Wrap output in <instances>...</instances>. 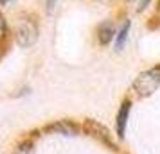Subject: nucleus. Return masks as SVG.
<instances>
[{
  "mask_svg": "<svg viewBox=\"0 0 160 154\" xmlns=\"http://www.w3.org/2000/svg\"><path fill=\"white\" fill-rule=\"evenodd\" d=\"M131 29H133V20L130 16H124L122 20L117 23L115 40H113V45H112L115 52H122L126 49V45H128L130 36H131Z\"/></svg>",
  "mask_w": 160,
  "mask_h": 154,
  "instance_id": "obj_7",
  "label": "nucleus"
},
{
  "mask_svg": "<svg viewBox=\"0 0 160 154\" xmlns=\"http://www.w3.org/2000/svg\"><path fill=\"white\" fill-rule=\"evenodd\" d=\"M160 90V63L148 66L131 81L130 93L133 99H149Z\"/></svg>",
  "mask_w": 160,
  "mask_h": 154,
  "instance_id": "obj_1",
  "label": "nucleus"
},
{
  "mask_svg": "<svg viewBox=\"0 0 160 154\" xmlns=\"http://www.w3.org/2000/svg\"><path fill=\"white\" fill-rule=\"evenodd\" d=\"M81 127H83V133L87 136H90V138H94L97 143L104 145L112 152H119V143H117L119 140H115L112 131L104 124H101L99 120H95V118H85Z\"/></svg>",
  "mask_w": 160,
  "mask_h": 154,
  "instance_id": "obj_3",
  "label": "nucleus"
},
{
  "mask_svg": "<svg viewBox=\"0 0 160 154\" xmlns=\"http://www.w3.org/2000/svg\"><path fill=\"white\" fill-rule=\"evenodd\" d=\"M59 0H45V11H47V15H52L56 7H58Z\"/></svg>",
  "mask_w": 160,
  "mask_h": 154,
  "instance_id": "obj_11",
  "label": "nucleus"
},
{
  "mask_svg": "<svg viewBox=\"0 0 160 154\" xmlns=\"http://www.w3.org/2000/svg\"><path fill=\"white\" fill-rule=\"evenodd\" d=\"M153 13H157V15H160V0H157V2H155V7H153Z\"/></svg>",
  "mask_w": 160,
  "mask_h": 154,
  "instance_id": "obj_12",
  "label": "nucleus"
},
{
  "mask_svg": "<svg viewBox=\"0 0 160 154\" xmlns=\"http://www.w3.org/2000/svg\"><path fill=\"white\" fill-rule=\"evenodd\" d=\"M121 2H122L124 6H135L138 0H121Z\"/></svg>",
  "mask_w": 160,
  "mask_h": 154,
  "instance_id": "obj_13",
  "label": "nucleus"
},
{
  "mask_svg": "<svg viewBox=\"0 0 160 154\" xmlns=\"http://www.w3.org/2000/svg\"><path fill=\"white\" fill-rule=\"evenodd\" d=\"M131 108H133V97L126 95L122 100H121V104H119V108H117V111H115V138L119 140V142H124V140H126Z\"/></svg>",
  "mask_w": 160,
  "mask_h": 154,
  "instance_id": "obj_4",
  "label": "nucleus"
},
{
  "mask_svg": "<svg viewBox=\"0 0 160 154\" xmlns=\"http://www.w3.org/2000/svg\"><path fill=\"white\" fill-rule=\"evenodd\" d=\"M11 0H0V6H8Z\"/></svg>",
  "mask_w": 160,
  "mask_h": 154,
  "instance_id": "obj_14",
  "label": "nucleus"
},
{
  "mask_svg": "<svg viewBox=\"0 0 160 154\" xmlns=\"http://www.w3.org/2000/svg\"><path fill=\"white\" fill-rule=\"evenodd\" d=\"M40 38V23L32 15H25L18 18L15 25V41L22 49H31L34 47Z\"/></svg>",
  "mask_w": 160,
  "mask_h": 154,
  "instance_id": "obj_2",
  "label": "nucleus"
},
{
  "mask_svg": "<svg viewBox=\"0 0 160 154\" xmlns=\"http://www.w3.org/2000/svg\"><path fill=\"white\" fill-rule=\"evenodd\" d=\"M6 38H8V22H6L4 15L0 13V47L6 41Z\"/></svg>",
  "mask_w": 160,
  "mask_h": 154,
  "instance_id": "obj_10",
  "label": "nucleus"
},
{
  "mask_svg": "<svg viewBox=\"0 0 160 154\" xmlns=\"http://www.w3.org/2000/svg\"><path fill=\"white\" fill-rule=\"evenodd\" d=\"M42 131L49 133V134H59V136L74 138V136H79L81 133H83V127H81L76 120L61 118V120H56V122H52V124H47Z\"/></svg>",
  "mask_w": 160,
  "mask_h": 154,
  "instance_id": "obj_5",
  "label": "nucleus"
},
{
  "mask_svg": "<svg viewBox=\"0 0 160 154\" xmlns=\"http://www.w3.org/2000/svg\"><path fill=\"white\" fill-rule=\"evenodd\" d=\"M13 154H34V138H25L16 145Z\"/></svg>",
  "mask_w": 160,
  "mask_h": 154,
  "instance_id": "obj_8",
  "label": "nucleus"
},
{
  "mask_svg": "<svg viewBox=\"0 0 160 154\" xmlns=\"http://www.w3.org/2000/svg\"><path fill=\"white\" fill-rule=\"evenodd\" d=\"M115 32H117V22L113 18H104L97 23L95 27V43L106 49L110 45H113V40H115Z\"/></svg>",
  "mask_w": 160,
  "mask_h": 154,
  "instance_id": "obj_6",
  "label": "nucleus"
},
{
  "mask_svg": "<svg viewBox=\"0 0 160 154\" xmlns=\"http://www.w3.org/2000/svg\"><path fill=\"white\" fill-rule=\"evenodd\" d=\"M155 2H157V0H138L137 4H135V13H137V15H142V13L148 11L151 6H155Z\"/></svg>",
  "mask_w": 160,
  "mask_h": 154,
  "instance_id": "obj_9",
  "label": "nucleus"
}]
</instances>
